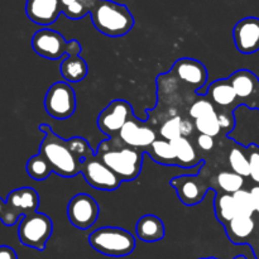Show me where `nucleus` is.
Here are the masks:
<instances>
[{"label":"nucleus","instance_id":"f257e3e1","mask_svg":"<svg viewBox=\"0 0 259 259\" xmlns=\"http://www.w3.org/2000/svg\"><path fill=\"white\" fill-rule=\"evenodd\" d=\"M95 154L121 180V182H132L141 175L144 152L125 146L119 139L118 143L115 138L101 143Z\"/></svg>","mask_w":259,"mask_h":259},{"label":"nucleus","instance_id":"f03ea898","mask_svg":"<svg viewBox=\"0 0 259 259\" xmlns=\"http://www.w3.org/2000/svg\"><path fill=\"white\" fill-rule=\"evenodd\" d=\"M90 15L96 30L108 37H123L134 27L131 10L113 0H98Z\"/></svg>","mask_w":259,"mask_h":259},{"label":"nucleus","instance_id":"7ed1b4c3","mask_svg":"<svg viewBox=\"0 0 259 259\" xmlns=\"http://www.w3.org/2000/svg\"><path fill=\"white\" fill-rule=\"evenodd\" d=\"M39 131L45 133V138L39 146V153L48 159L53 172L66 179L77 176L81 163L71 153L67 139L58 137L48 124H40Z\"/></svg>","mask_w":259,"mask_h":259},{"label":"nucleus","instance_id":"20e7f679","mask_svg":"<svg viewBox=\"0 0 259 259\" xmlns=\"http://www.w3.org/2000/svg\"><path fill=\"white\" fill-rule=\"evenodd\" d=\"M89 244L108 257H126L136 249V238L128 230L116 227H103L89 235Z\"/></svg>","mask_w":259,"mask_h":259},{"label":"nucleus","instance_id":"39448f33","mask_svg":"<svg viewBox=\"0 0 259 259\" xmlns=\"http://www.w3.org/2000/svg\"><path fill=\"white\" fill-rule=\"evenodd\" d=\"M53 233V222L43 212H33L20 219L18 225V237L25 247L39 252L46 249L47 242Z\"/></svg>","mask_w":259,"mask_h":259},{"label":"nucleus","instance_id":"423d86ee","mask_svg":"<svg viewBox=\"0 0 259 259\" xmlns=\"http://www.w3.org/2000/svg\"><path fill=\"white\" fill-rule=\"evenodd\" d=\"M39 195L33 187H20L9 192L5 200V211L0 222L5 227H13L25 215L37 212Z\"/></svg>","mask_w":259,"mask_h":259},{"label":"nucleus","instance_id":"0eeeda50","mask_svg":"<svg viewBox=\"0 0 259 259\" xmlns=\"http://www.w3.org/2000/svg\"><path fill=\"white\" fill-rule=\"evenodd\" d=\"M46 113L58 120H65L76 111V94L68 82L58 81L50 86L45 96Z\"/></svg>","mask_w":259,"mask_h":259},{"label":"nucleus","instance_id":"6e6552de","mask_svg":"<svg viewBox=\"0 0 259 259\" xmlns=\"http://www.w3.org/2000/svg\"><path fill=\"white\" fill-rule=\"evenodd\" d=\"M80 174L88 185L101 191H115L121 185V180L96 154L81 162Z\"/></svg>","mask_w":259,"mask_h":259},{"label":"nucleus","instance_id":"1a4fd4ad","mask_svg":"<svg viewBox=\"0 0 259 259\" xmlns=\"http://www.w3.org/2000/svg\"><path fill=\"white\" fill-rule=\"evenodd\" d=\"M133 115V106L128 101L116 99L108 104L99 114L96 124L104 134H106L109 138H114Z\"/></svg>","mask_w":259,"mask_h":259},{"label":"nucleus","instance_id":"9d476101","mask_svg":"<svg viewBox=\"0 0 259 259\" xmlns=\"http://www.w3.org/2000/svg\"><path fill=\"white\" fill-rule=\"evenodd\" d=\"M66 212L73 227L86 230L96 224L100 207L93 196L88 194H77L68 201Z\"/></svg>","mask_w":259,"mask_h":259},{"label":"nucleus","instance_id":"9b49d317","mask_svg":"<svg viewBox=\"0 0 259 259\" xmlns=\"http://www.w3.org/2000/svg\"><path fill=\"white\" fill-rule=\"evenodd\" d=\"M32 47L40 57L57 61L66 55L67 40L60 32L50 28H43L33 34Z\"/></svg>","mask_w":259,"mask_h":259},{"label":"nucleus","instance_id":"f8f14e48","mask_svg":"<svg viewBox=\"0 0 259 259\" xmlns=\"http://www.w3.org/2000/svg\"><path fill=\"white\" fill-rule=\"evenodd\" d=\"M169 185L176 190L180 201L186 206H195L202 202L209 191V185L196 175L175 177L169 181Z\"/></svg>","mask_w":259,"mask_h":259},{"label":"nucleus","instance_id":"ddd939ff","mask_svg":"<svg viewBox=\"0 0 259 259\" xmlns=\"http://www.w3.org/2000/svg\"><path fill=\"white\" fill-rule=\"evenodd\" d=\"M116 137L123 144L132 148L141 149L144 153L157 139L156 132L146 123L138 120L134 115L126 121Z\"/></svg>","mask_w":259,"mask_h":259},{"label":"nucleus","instance_id":"4468645a","mask_svg":"<svg viewBox=\"0 0 259 259\" xmlns=\"http://www.w3.org/2000/svg\"><path fill=\"white\" fill-rule=\"evenodd\" d=\"M235 47L243 55L259 51V18L247 17L240 19L233 29Z\"/></svg>","mask_w":259,"mask_h":259},{"label":"nucleus","instance_id":"2eb2a0df","mask_svg":"<svg viewBox=\"0 0 259 259\" xmlns=\"http://www.w3.org/2000/svg\"><path fill=\"white\" fill-rule=\"evenodd\" d=\"M171 72L181 82L191 86L200 93L207 82V70L200 61L194 58H180L174 63Z\"/></svg>","mask_w":259,"mask_h":259},{"label":"nucleus","instance_id":"dca6fc26","mask_svg":"<svg viewBox=\"0 0 259 259\" xmlns=\"http://www.w3.org/2000/svg\"><path fill=\"white\" fill-rule=\"evenodd\" d=\"M62 13L60 0H27L25 14L34 24L48 27L58 19Z\"/></svg>","mask_w":259,"mask_h":259},{"label":"nucleus","instance_id":"f3484780","mask_svg":"<svg viewBox=\"0 0 259 259\" xmlns=\"http://www.w3.org/2000/svg\"><path fill=\"white\" fill-rule=\"evenodd\" d=\"M234 89L239 103L253 108L255 95L259 90V78L252 71L238 70L227 78Z\"/></svg>","mask_w":259,"mask_h":259},{"label":"nucleus","instance_id":"a211bd4d","mask_svg":"<svg viewBox=\"0 0 259 259\" xmlns=\"http://www.w3.org/2000/svg\"><path fill=\"white\" fill-rule=\"evenodd\" d=\"M228 238L233 244H252L255 232V222L253 217L237 215L232 222L224 225Z\"/></svg>","mask_w":259,"mask_h":259},{"label":"nucleus","instance_id":"6ab92c4d","mask_svg":"<svg viewBox=\"0 0 259 259\" xmlns=\"http://www.w3.org/2000/svg\"><path fill=\"white\" fill-rule=\"evenodd\" d=\"M136 234L138 239L146 243H156L164 238L166 228L161 218L156 215H144L137 222Z\"/></svg>","mask_w":259,"mask_h":259},{"label":"nucleus","instance_id":"aec40b11","mask_svg":"<svg viewBox=\"0 0 259 259\" xmlns=\"http://www.w3.org/2000/svg\"><path fill=\"white\" fill-rule=\"evenodd\" d=\"M206 96L214 105L220 106V108L228 109L232 105H238V98L235 95L234 89L229 83L227 78L223 80H215L207 88Z\"/></svg>","mask_w":259,"mask_h":259},{"label":"nucleus","instance_id":"412c9836","mask_svg":"<svg viewBox=\"0 0 259 259\" xmlns=\"http://www.w3.org/2000/svg\"><path fill=\"white\" fill-rule=\"evenodd\" d=\"M174 146L175 153L177 158V166L182 168H194V167L204 164V161L200 158L199 152L196 151L194 144L186 137H180L171 142Z\"/></svg>","mask_w":259,"mask_h":259},{"label":"nucleus","instance_id":"4be33fe9","mask_svg":"<svg viewBox=\"0 0 259 259\" xmlns=\"http://www.w3.org/2000/svg\"><path fill=\"white\" fill-rule=\"evenodd\" d=\"M60 71L66 82H81L88 76L89 66L81 56H66L65 60L61 62Z\"/></svg>","mask_w":259,"mask_h":259},{"label":"nucleus","instance_id":"5701e85b","mask_svg":"<svg viewBox=\"0 0 259 259\" xmlns=\"http://www.w3.org/2000/svg\"><path fill=\"white\" fill-rule=\"evenodd\" d=\"M151 156V158L154 162L163 166H177L176 153H175L174 146L169 141H166L163 138H157L146 151Z\"/></svg>","mask_w":259,"mask_h":259},{"label":"nucleus","instance_id":"b1692460","mask_svg":"<svg viewBox=\"0 0 259 259\" xmlns=\"http://www.w3.org/2000/svg\"><path fill=\"white\" fill-rule=\"evenodd\" d=\"M214 207L218 222L223 225H227L228 223L232 222L237 215H239L238 214L234 197L230 194L218 192L214 201Z\"/></svg>","mask_w":259,"mask_h":259},{"label":"nucleus","instance_id":"393cba45","mask_svg":"<svg viewBox=\"0 0 259 259\" xmlns=\"http://www.w3.org/2000/svg\"><path fill=\"white\" fill-rule=\"evenodd\" d=\"M25 169H27V174L29 175L30 179L35 180V181H45L46 179L50 177L51 174H53L52 166L42 153L30 157L28 159Z\"/></svg>","mask_w":259,"mask_h":259},{"label":"nucleus","instance_id":"a878e982","mask_svg":"<svg viewBox=\"0 0 259 259\" xmlns=\"http://www.w3.org/2000/svg\"><path fill=\"white\" fill-rule=\"evenodd\" d=\"M228 162L233 172L244 179L249 177V159H248L247 147H233L228 156Z\"/></svg>","mask_w":259,"mask_h":259},{"label":"nucleus","instance_id":"bb28decb","mask_svg":"<svg viewBox=\"0 0 259 259\" xmlns=\"http://www.w3.org/2000/svg\"><path fill=\"white\" fill-rule=\"evenodd\" d=\"M215 184L224 194H235L244 186V177L239 176L233 171L219 172L215 177Z\"/></svg>","mask_w":259,"mask_h":259},{"label":"nucleus","instance_id":"cd10ccee","mask_svg":"<svg viewBox=\"0 0 259 259\" xmlns=\"http://www.w3.org/2000/svg\"><path fill=\"white\" fill-rule=\"evenodd\" d=\"M194 123H195V129H196L200 134L210 136L212 137V138L219 136L220 132H222L219 120H218V111L217 113L210 114V115L204 116V118L196 119Z\"/></svg>","mask_w":259,"mask_h":259},{"label":"nucleus","instance_id":"c85d7f7f","mask_svg":"<svg viewBox=\"0 0 259 259\" xmlns=\"http://www.w3.org/2000/svg\"><path fill=\"white\" fill-rule=\"evenodd\" d=\"M67 144L71 153L75 156V158L77 159L80 163L83 159L95 156V152L93 151L90 144H89L88 141H86L85 138H82V137H73V138L67 139Z\"/></svg>","mask_w":259,"mask_h":259},{"label":"nucleus","instance_id":"c756f323","mask_svg":"<svg viewBox=\"0 0 259 259\" xmlns=\"http://www.w3.org/2000/svg\"><path fill=\"white\" fill-rule=\"evenodd\" d=\"M233 197H234L235 205H237L238 214L245 215V217H253V214L255 212V209L250 190H239L235 194H233Z\"/></svg>","mask_w":259,"mask_h":259},{"label":"nucleus","instance_id":"7c9ffc66","mask_svg":"<svg viewBox=\"0 0 259 259\" xmlns=\"http://www.w3.org/2000/svg\"><path fill=\"white\" fill-rule=\"evenodd\" d=\"M181 124L182 119L181 116L176 115L172 118L167 119L159 128V136L161 138L166 139V141H175V139L181 137Z\"/></svg>","mask_w":259,"mask_h":259},{"label":"nucleus","instance_id":"2f4dec72","mask_svg":"<svg viewBox=\"0 0 259 259\" xmlns=\"http://www.w3.org/2000/svg\"><path fill=\"white\" fill-rule=\"evenodd\" d=\"M212 113H217V109H215L214 104H212L206 96L199 99V100H195L189 109L190 116H191L194 120L204 118V116L210 115V114Z\"/></svg>","mask_w":259,"mask_h":259},{"label":"nucleus","instance_id":"473e14b6","mask_svg":"<svg viewBox=\"0 0 259 259\" xmlns=\"http://www.w3.org/2000/svg\"><path fill=\"white\" fill-rule=\"evenodd\" d=\"M249 159V177L253 182L259 185V146L252 143L247 147Z\"/></svg>","mask_w":259,"mask_h":259},{"label":"nucleus","instance_id":"72a5a7b5","mask_svg":"<svg viewBox=\"0 0 259 259\" xmlns=\"http://www.w3.org/2000/svg\"><path fill=\"white\" fill-rule=\"evenodd\" d=\"M218 120H219L220 128L222 131H225L227 133L232 132L235 126V119L233 110L229 111H218Z\"/></svg>","mask_w":259,"mask_h":259},{"label":"nucleus","instance_id":"f704fd0d","mask_svg":"<svg viewBox=\"0 0 259 259\" xmlns=\"http://www.w3.org/2000/svg\"><path fill=\"white\" fill-rule=\"evenodd\" d=\"M197 147H199L201 151L210 152L214 149L215 147V139L210 136H205V134H199V137L196 138Z\"/></svg>","mask_w":259,"mask_h":259},{"label":"nucleus","instance_id":"c9c22d12","mask_svg":"<svg viewBox=\"0 0 259 259\" xmlns=\"http://www.w3.org/2000/svg\"><path fill=\"white\" fill-rule=\"evenodd\" d=\"M82 47H81L80 42L76 39L67 42V48H66V56H80Z\"/></svg>","mask_w":259,"mask_h":259},{"label":"nucleus","instance_id":"e433bc0d","mask_svg":"<svg viewBox=\"0 0 259 259\" xmlns=\"http://www.w3.org/2000/svg\"><path fill=\"white\" fill-rule=\"evenodd\" d=\"M195 129V123H192L191 120H187V119H182L181 124V137H186L189 138L192 133H194Z\"/></svg>","mask_w":259,"mask_h":259},{"label":"nucleus","instance_id":"4c0bfd02","mask_svg":"<svg viewBox=\"0 0 259 259\" xmlns=\"http://www.w3.org/2000/svg\"><path fill=\"white\" fill-rule=\"evenodd\" d=\"M0 259H18L17 252L9 245H0Z\"/></svg>","mask_w":259,"mask_h":259},{"label":"nucleus","instance_id":"58836bf2","mask_svg":"<svg viewBox=\"0 0 259 259\" xmlns=\"http://www.w3.org/2000/svg\"><path fill=\"white\" fill-rule=\"evenodd\" d=\"M250 194H252L253 197V202H254V209L255 212L259 214V185H255L250 189Z\"/></svg>","mask_w":259,"mask_h":259},{"label":"nucleus","instance_id":"ea45409f","mask_svg":"<svg viewBox=\"0 0 259 259\" xmlns=\"http://www.w3.org/2000/svg\"><path fill=\"white\" fill-rule=\"evenodd\" d=\"M252 248H253V253H254V255H255V259H259V239L257 240V242L253 243Z\"/></svg>","mask_w":259,"mask_h":259},{"label":"nucleus","instance_id":"a19ab883","mask_svg":"<svg viewBox=\"0 0 259 259\" xmlns=\"http://www.w3.org/2000/svg\"><path fill=\"white\" fill-rule=\"evenodd\" d=\"M4 211H5V201L0 197V220H2Z\"/></svg>","mask_w":259,"mask_h":259},{"label":"nucleus","instance_id":"79ce46f5","mask_svg":"<svg viewBox=\"0 0 259 259\" xmlns=\"http://www.w3.org/2000/svg\"><path fill=\"white\" fill-rule=\"evenodd\" d=\"M253 108L258 109V110H259V90H258L257 95H255V99H254V104H253Z\"/></svg>","mask_w":259,"mask_h":259},{"label":"nucleus","instance_id":"37998d69","mask_svg":"<svg viewBox=\"0 0 259 259\" xmlns=\"http://www.w3.org/2000/svg\"><path fill=\"white\" fill-rule=\"evenodd\" d=\"M200 259H217V258H200ZM234 259H247L244 257V255H238V257H235Z\"/></svg>","mask_w":259,"mask_h":259}]
</instances>
